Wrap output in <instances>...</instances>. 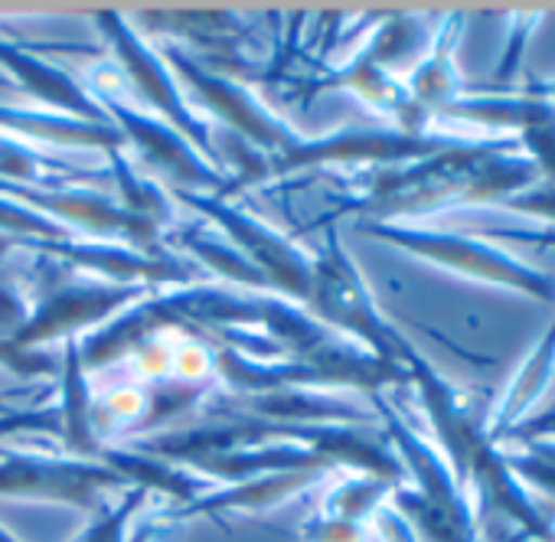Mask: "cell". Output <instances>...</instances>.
I'll list each match as a JSON object with an SVG mask.
<instances>
[{
    "label": "cell",
    "mask_w": 555,
    "mask_h": 542,
    "mask_svg": "<svg viewBox=\"0 0 555 542\" xmlns=\"http://www.w3.org/2000/svg\"><path fill=\"white\" fill-rule=\"evenodd\" d=\"M422 242L425 251L470 271V275H480V279H490V282H500V285H513L519 292H529L532 298H542V301H552L555 288L545 275L539 271L513 261L509 255L496 251V248H487V245H477V242H467V238H415Z\"/></svg>",
    "instance_id": "obj_1"
},
{
    "label": "cell",
    "mask_w": 555,
    "mask_h": 542,
    "mask_svg": "<svg viewBox=\"0 0 555 542\" xmlns=\"http://www.w3.org/2000/svg\"><path fill=\"white\" fill-rule=\"evenodd\" d=\"M552 366H555V324L548 327V337L542 340V347L532 353V360L526 363V370H522L519 379L513 383V389H509V396H506V402H503V409H500L496 435H493V438H503V431L513 425V418H519V415L532 405V399H535V396L542 392V386L548 383Z\"/></svg>",
    "instance_id": "obj_2"
},
{
    "label": "cell",
    "mask_w": 555,
    "mask_h": 542,
    "mask_svg": "<svg viewBox=\"0 0 555 542\" xmlns=\"http://www.w3.org/2000/svg\"><path fill=\"white\" fill-rule=\"evenodd\" d=\"M506 206H509V209L532 212V216H542V219H555V186L535 190V193H529V196H522V193L506 196Z\"/></svg>",
    "instance_id": "obj_3"
},
{
    "label": "cell",
    "mask_w": 555,
    "mask_h": 542,
    "mask_svg": "<svg viewBox=\"0 0 555 542\" xmlns=\"http://www.w3.org/2000/svg\"><path fill=\"white\" fill-rule=\"evenodd\" d=\"M500 238H509V242H532V245H555V229H552V232H509V229H500Z\"/></svg>",
    "instance_id": "obj_4"
}]
</instances>
